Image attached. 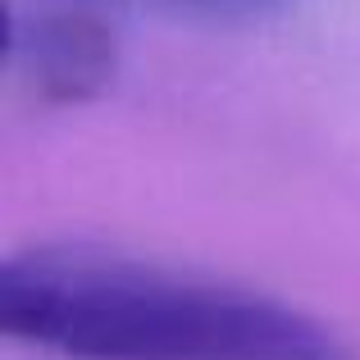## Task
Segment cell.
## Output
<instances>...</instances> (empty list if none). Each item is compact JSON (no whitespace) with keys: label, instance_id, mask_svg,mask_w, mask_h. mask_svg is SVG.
<instances>
[{"label":"cell","instance_id":"obj_1","mask_svg":"<svg viewBox=\"0 0 360 360\" xmlns=\"http://www.w3.org/2000/svg\"><path fill=\"white\" fill-rule=\"evenodd\" d=\"M0 328L64 360H356L278 297L91 246H32L0 269Z\"/></svg>","mask_w":360,"mask_h":360},{"label":"cell","instance_id":"obj_2","mask_svg":"<svg viewBox=\"0 0 360 360\" xmlns=\"http://www.w3.org/2000/svg\"><path fill=\"white\" fill-rule=\"evenodd\" d=\"M9 55L27 87L60 105L91 101L115 78L119 60L110 27L82 9H55V14H37L32 23H18L9 37Z\"/></svg>","mask_w":360,"mask_h":360}]
</instances>
